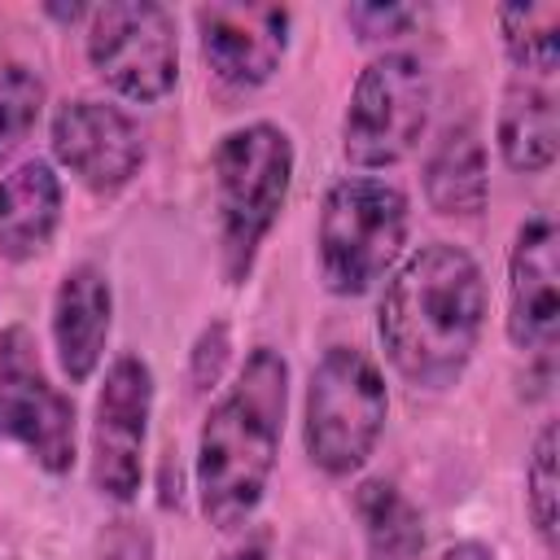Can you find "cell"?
I'll list each match as a JSON object with an SVG mask.
<instances>
[{"label": "cell", "mask_w": 560, "mask_h": 560, "mask_svg": "<svg viewBox=\"0 0 560 560\" xmlns=\"http://www.w3.org/2000/svg\"><path fill=\"white\" fill-rule=\"evenodd\" d=\"M486 311L490 293L477 258L451 241H429L389 276L376 306V337L407 385L446 389L472 363Z\"/></svg>", "instance_id": "cell-1"}, {"label": "cell", "mask_w": 560, "mask_h": 560, "mask_svg": "<svg viewBox=\"0 0 560 560\" xmlns=\"http://www.w3.org/2000/svg\"><path fill=\"white\" fill-rule=\"evenodd\" d=\"M284 407L289 363L276 346H254L197 433V503L206 525L241 529L258 512L276 472Z\"/></svg>", "instance_id": "cell-2"}, {"label": "cell", "mask_w": 560, "mask_h": 560, "mask_svg": "<svg viewBox=\"0 0 560 560\" xmlns=\"http://www.w3.org/2000/svg\"><path fill=\"white\" fill-rule=\"evenodd\" d=\"M214 171V210H219V254L228 284H241L254 271V258L276 228L289 184H293V140L276 122L232 127L210 158Z\"/></svg>", "instance_id": "cell-3"}, {"label": "cell", "mask_w": 560, "mask_h": 560, "mask_svg": "<svg viewBox=\"0 0 560 560\" xmlns=\"http://www.w3.org/2000/svg\"><path fill=\"white\" fill-rule=\"evenodd\" d=\"M503 48L512 61L503 105H499V158L516 175H538L556 162L560 149V31L556 9L542 4H508L499 9Z\"/></svg>", "instance_id": "cell-4"}, {"label": "cell", "mask_w": 560, "mask_h": 560, "mask_svg": "<svg viewBox=\"0 0 560 560\" xmlns=\"http://www.w3.org/2000/svg\"><path fill=\"white\" fill-rule=\"evenodd\" d=\"M389 420V389L376 359L359 346H328L306 381L302 442L319 472H359Z\"/></svg>", "instance_id": "cell-5"}, {"label": "cell", "mask_w": 560, "mask_h": 560, "mask_svg": "<svg viewBox=\"0 0 560 560\" xmlns=\"http://www.w3.org/2000/svg\"><path fill=\"white\" fill-rule=\"evenodd\" d=\"M407 245V197L372 175H346L324 192L315 223L319 280L337 298L368 293Z\"/></svg>", "instance_id": "cell-6"}, {"label": "cell", "mask_w": 560, "mask_h": 560, "mask_svg": "<svg viewBox=\"0 0 560 560\" xmlns=\"http://www.w3.org/2000/svg\"><path fill=\"white\" fill-rule=\"evenodd\" d=\"M433 105V83L420 57L411 52H381L372 57L354 88L341 118V153L350 166L381 171L398 166L424 136Z\"/></svg>", "instance_id": "cell-7"}, {"label": "cell", "mask_w": 560, "mask_h": 560, "mask_svg": "<svg viewBox=\"0 0 560 560\" xmlns=\"http://www.w3.org/2000/svg\"><path fill=\"white\" fill-rule=\"evenodd\" d=\"M88 66L127 101H162L179 79L175 18L153 0H109L88 13Z\"/></svg>", "instance_id": "cell-8"}, {"label": "cell", "mask_w": 560, "mask_h": 560, "mask_svg": "<svg viewBox=\"0 0 560 560\" xmlns=\"http://www.w3.org/2000/svg\"><path fill=\"white\" fill-rule=\"evenodd\" d=\"M0 442H18L52 477L70 472L79 455L74 402L48 381L26 324L0 332Z\"/></svg>", "instance_id": "cell-9"}, {"label": "cell", "mask_w": 560, "mask_h": 560, "mask_svg": "<svg viewBox=\"0 0 560 560\" xmlns=\"http://www.w3.org/2000/svg\"><path fill=\"white\" fill-rule=\"evenodd\" d=\"M153 416V372L140 354L105 368L92 407V486L114 503H131L144 481V438Z\"/></svg>", "instance_id": "cell-10"}, {"label": "cell", "mask_w": 560, "mask_h": 560, "mask_svg": "<svg viewBox=\"0 0 560 560\" xmlns=\"http://www.w3.org/2000/svg\"><path fill=\"white\" fill-rule=\"evenodd\" d=\"M206 66L232 88L267 83L289 48V9L254 0H214L192 13Z\"/></svg>", "instance_id": "cell-11"}, {"label": "cell", "mask_w": 560, "mask_h": 560, "mask_svg": "<svg viewBox=\"0 0 560 560\" xmlns=\"http://www.w3.org/2000/svg\"><path fill=\"white\" fill-rule=\"evenodd\" d=\"M52 158L92 192H118L144 162V136L118 105L66 101L52 114Z\"/></svg>", "instance_id": "cell-12"}, {"label": "cell", "mask_w": 560, "mask_h": 560, "mask_svg": "<svg viewBox=\"0 0 560 560\" xmlns=\"http://www.w3.org/2000/svg\"><path fill=\"white\" fill-rule=\"evenodd\" d=\"M508 341L516 350H551L560 332V236L547 210L529 214L508 254Z\"/></svg>", "instance_id": "cell-13"}, {"label": "cell", "mask_w": 560, "mask_h": 560, "mask_svg": "<svg viewBox=\"0 0 560 560\" xmlns=\"http://www.w3.org/2000/svg\"><path fill=\"white\" fill-rule=\"evenodd\" d=\"M109 315H114L109 276L96 262H74L52 293V350L70 385L92 381V372L101 368L109 341Z\"/></svg>", "instance_id": "cell-14"}, {"label": "cell", "mask_w": 560, "mask_h": 560, "mask_svg": "<svg viewBox=\"0 0 560 560\" xmlns=\"http://www.w3.org/2000/svg\"><path fill=\"white\" fill-rule=\"evenodd\" d=\"M61 223V179L52 162L31 158L0 179V258L31 262L44 254Z\"/></svg>", "instance_id": "cell-15"}, {"label": "cell", "mask_w": 560, "mask_h": 560, "mask_svg": "<svg viewBox=\"0 0 560 560\" xmlns=\"http://www.w3.org/2000/svg\"><path fill=\"white\" fill-rule=\"evenodd\" d=\"M490 175H486V144L472 122H455L442 131L424 162V201L446 219H472L486 210Z\"/></svg>", "instance_id": "cell-16"}, {"label": "cell", "mask_w": 560, "mask_h": 560, "mask_svg": "<svg viewBox=\"0 0 560 560\" xmlns=\"http://www.w3.org/2000/svg\"><path fill=\"white\" fill-rule=\"evenodd\" d=\"M354 512L363 521L368 560H420L424 551V521L416 503L385 477H372L354 490Z\"/></svg>", "instance_id": "cell-17"}, {"label": "cell", "mask_w": 560, "mask_h": 560, "mask_svg": "<svg viewBox=\"0 0 560 560\" xmlns=\"http://www.w3.org/2000/svg\"><path fill=\"white\" fill-rule=\"evenodd\" d=\"M44 109V79L22 61H0V166L26 144Z\"/></svg>", "instance_id": "cell-18"}, {"label": "cell", "mask_w": 560, "mask_h": 560, "mask_svg": "<svg viewBox=\"0 0 560 560\" xmlns=\"http://www.w3.org/2000/svg\"><path fill=\"white\" fill-rule=\"evenodd\" d=\"M556 499H560V472H556V424L547 420L534 438L529 464H525V508L542 538V547H556Z\"/></svg>", "instance_id": "cell-19"}, {"label": "cell", "mask_w": 560, "mask_h": 560, "mask_svg": "<svg viewBox=\"0 0 560 560\" xmlns=\"http://www.w3.org/2000/svg\"><path fill=\"white\" fill-rule=\"evenodd\" d=\"M346 22L354 26L359 39H394V35H407L411 22H416V9L407 4H350L346 9Z\"/></svg>", "instance_id": "cell-20"}, {"label": "cell", "mask_w": 560, "mask_h": 560, "mask_svg": "<svg viewBox=\"0 0 560 560\" xmlns=\"http://www.w3.org/2000/svg\"><path fill=\"white\" fill-rule=\"evenodd\" d=\"M228 350H232V337H228V324H210L201 328L197 346H192V359H188V376H192V389H214V381L223 376V363H228Z\"/></svg>", "instance_id": "cell-21"}, {"label": "cell", "mask_w": 560, "mask_h": 560, "mask_svg": "<svg viewBox=\"0 0 560 560\" xmlns=\"http://www.w3.org/2000/svg\"><path fill=\"white\" fill-rule=\"evenodd\" d=\"M101 560H153V538L140 521H109L101 534Z\"/></svg>", "instance_id": "cell-22"}, {"label": "cell", "mask_w": 560, "mask_h": 560, "mask_svg": "<svg viewBox=\"0 0 560 560\" xmlns=\"http://www.w3.org/2000/svg\"><path fill=\"white\" fill-rule=\"evenodd\" d=\"M219 560H267V534L258 529V534L241 538V542H236V547H228Z\"/></svg>", "instance_id": "cell-23"}, {"label": "cell", "mask_w": 560, "mask_h": 560, "mask_svg": "<svg viewBox=\"0 0 560 560\" xmlns=\"http://www.w3.org/2000/svg\"><path fill=\"white\" fill-rule=\"evenodd\" d=\"M438 560H499V556H494L486 542H472V538H464V542H451V547H446Z\"/></svg>", "instance_id": "cell-24"}]
</instances>
